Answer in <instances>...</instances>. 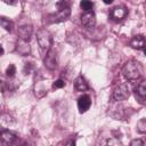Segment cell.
Returning <instances> with one entry per match:
<instances>
[{
    "label": "cell",
    "mask_w": 146,
    "mask_h": 146,
    "mask_svg": "<svg viewBox=\"0 0 146 146\" xmlns=\"http://www.w3.org/2000/svg\"><path fill=\"white\" fill-rule=\"evenodd\" d=\"M121 73L122 75L127 79V80H137L143 74V66L137 60H128L123 66H122V70H121Z\"/></svg>",
    "instance_id": "1"
},
{
    "label": "cell",
    "mask_w": 146,
    "mask_h": 146,
    "mask_svg": "<svg viewBox=\"0 0 146 146\" xmlns=\"http://www.w3.org/2000/svg\"><path fill=\"white\" fill-rule=\"evenodd\" d=\"M57 11L48 16L50 23H60L66 21L71 15V7L66 0H60L56 3Z\"/></svg>",
    "instance_id": "2"
},
{
    "label": "cell",
    "mask_w": 146,
    "mask_h": 146,
    "mask_svg": "<svg viewBox=\"0 0 146 146\" xmlns=\"http://www.w3.org/2000/svg\"><path fill=\"white\" fill-rule=\"evenodd\" d=\"M36 41L43 54H46L52 46V36L51 33L46 29H40L36 32Z\"/></svg>",
    "instance_id": "3"
},
{
    "label": "cell",
    "mask_w": 146,
    "mask_h": 146,
    "mask_svg": "<svg viewBox=\"0 0 146 146\" xmlns=\"http://www.w3.org/2000/svg\"><path fill=\"white\" fill-rule=\"evenodd\" d=\"M129 96H130L129 88H128V86H127L125 83H121V84H119V86L114 89L113 95H112L113 99L116 100V102L125 100L127 98H129Z\"/></svg>",
    "instance_id": "4"
},
{
    "label": "cell",
    "mask_w": 146,
    "mask_h": 146,
    "mask_svg": "<svg viewBox=\"0 0 146 146\" xmlns=\"http://www.w3.org/2000/svg\"><path fill=\"white\" fill-rule=\"evenodd\" d=\"M81 23L84 27L91 29L96 24V15L92 10H87L81 15Z\"/></svg>",
    "instance_id": "5"
},
{
    "label": "cell",
    "mask_w": 146,
    "mask_h": 146,
    "mask_svg": "<svg viewBox=\"0 0 146 146\" xmlns=\"http://www.w3.org/2000/svg\"><path fill=\"white\" fill-rule=\"evenodd\" d=\"M43 64L48 70H55L57 67V58H56V54L49 49L43 57Z\"/></svg>",
    "instance_id": "6"
},
{
    "label": "cell",
    "mask_w": 146,
    "mask_h": 146,
    "mask_svg": "<svg viewBox=\"0 0 146 146\" xmlns=\"http://www.w3.org/2000/svg\"><path fill=\"white\" fill-rule=\"evenodd\" d=\"M127 15H128V9H127L124 6L114 7V8L111 10V13H110V17H111L113 21H122Z\"/></svg>",
    "instance_id": "7"
},
{
    "label": "cell",
    "mask_w": 146,
    "mask_h": 146,
    "mask_svg": "<svg viewBox=\"0 0 146 146\" xmlns=\"http://www.w3.org/2000/svg\"><path fill=\"white\" fill-rule=\"evenodd\" d=\"M0 140L6 145H13V144L17 143L18 137L9 130H1L0 131Z\"/></svg>",
    "instance_id": "8"
},
{
    "label": "cell",
    "mask_w": 146,
    "mask_h": 146,
    "mask_svg": "<svg viewBox=\"0 0 146 146\" xmlns=\"http://www.w3.org/2000/svg\"><path fill=\"white\" fill-rule=\"evenodd\" d=\"M17 32H18V39L24 41H30L33 33V27L32 25H22L18 27Z\"/></svg>",
    "instance_id": "9"
},
{
    "label": "cell",
    "mask_w": 146,
    "mask_h": 146,
    "mask_svg": "<svg viewBox=\"0 0 146 146\" xmlns=\"http://www.w3.org/2000/svg\"><path fill=\"white\" fill-rule=\"evenodd\" d=\"M130 47L132 49L137 50H144L145 49V36L143 34H137L130 40Z\"/></svg>",
    "instance_id": "10"
},
{
    "label": "cell",
    "mask_w": 146,
    "mask_h": 146,
    "mask_svg": "<svg viewBox=\"0 0 146 146\" xmlns=\"http://www.w3.org/2000/svg\"><path fill=\"white\" fill-rule=\"evenodd\" d=\"M91 105V99L88 95H82L81 97H79L78 99V108L80 111V113H84L89 110Z\"/></svg>",
    "instance_id": "11"
},
{
    "label": "cell",
    "mask_w": 146,
    "mask_h": 146,
    "mask_svg": "<svg viewBox=\"0 0 146 146\" xmlns=\"http://www.w3.org/2000/svg\"><path fill=\"white\" fill-rule=\"evenodd\" d=\"M16 50L18 51V54H21L22 56H27L31 52V48L29 44V41H24L18 39L17 43H16Z\"/></svg>",
    "instance_id": "12"
},
{
    "label": "cell",
    "mask_w": 146,
    "mask_h": 146,
    "mask_svg": "<svg viewBox=\"0 0 146 146\" xmlns=\"http://www.w3.org/2000/svg\"><path fill=\"white\" fill-rule=\"evenodd\" d=\"M74 87L78 91H86L88 90L89 86H88V82L86 81V79L82 76V75H79L75 80H74Z\"/></svg>",
    "instance_id": "13"
},
{
    "label": "cell",
    "mask_w": 146,
    "mask_h": 146,
    "mask_svg": "<svg viewBox=\"0 0 146 146\" xmlns=\"http://www.w3.org/2000/svg\"><path fill=\"white\" fill-rule=\"evenodd\" d=\"M136 91V95H138V97L141 99V102L145 99V97H146V81L145 80H141L140 82H139V84L136 87V89H135Z\"/></svg>",
    "instance_id": "14"
},
{
    "label": "cell",
    "mask_w": 146,
    "mask_h": 146,
    "mask_svg": "<svg viewBox=\"0 0 146 146\" xmlns=\"http://www.w3.org/2000/svg\"><path fill=\"white\" fill-rule=\"evenodd\" d=\"M0 25L6 30V31H11L13 27H14V23L8 19V18H5V17H0Z\"/></svg>",
    "instance_id": "15"
},
{
    "label": "cell",
    "mask_w": 146,
    "mask_h": 146,
    "mask_svg": "<svg viewBox=\"0 0 146 146\" xmlns=\"http://www.w3.org/2000/svg\"><path fill=\"white\" fill-rule=\"evenodd\" d=\"M80 7H81V9H83L84 11H87V10H91V9H92L94 3H92V1H90V0H81Z\"/></svg>",
    "instance_id": "16"
},
{
    "label": "cell",
    "mask_w": 146,
    "mask_h": 146,
    "mask_svg": "<svg viewBox=\"0 0 146 146\" xmlns=\"http://www.w3.org/2000/svg\"><path fill=\"white\" fill-rule=\"evenodd\" d=\"M137 131L139 133H145L146 132V119H141L137 122Z\"/></svg>",
    "instance_id": "17"
},
{
    "label": "cell",
    "mask_w": 146,
    "mask_h": 146,
    "mask_svg": "<svg viewBox=\"0 0 146 146\" xmlns=\"http://www.w3.org/2000/svg\"><path fill=\"white\" fill-rule=\"evenodd\" d=\"M15 73H16V67H15V65L10 64V65L7 67V70H6V74H7V76H9V78H14V76H15Z\"/></svg>",
    "instance_id": "18"
},
{
    "label": "cell",
    "mask_w": 146,
    "mask_h": 146,
    "mask_svg": "<svg viewBox=\"0 0 146 146\" xmlns=\"http://www.w3.org/2000/svg\"><path fill=\"white\" fill-rule=\"evenodd\" d=\"M63 87H65V81L62 80V79H58L52 83V88L54 89H59V88H63Z\"/></svg>",
    "instance_id": "19"
},
{
    "label": "cell",
    "mask_w": 146,
    "mask_h": 146,
    "mask_svg": "<svg viewBox=\"0 0 146 146\" xmlns=\"http://www.w3.org/2000/svg\"><path fill=\"white\" fill-rule=\"evenodd\" d=\"M107 144L108 145H121V141L116 138H112V139H108L107 140Z\"/></svg>",
    "instance_id": "20"
},
{
    "label": "cell",
    "mask_w": 146,
    "mask_h": 146,
    "mask_svg": "<svg viewBox=\"0 0 146 146\" xmlns=\"http://www.w3.org/2000/svg\"><path fill=\"white\" fill-rule=\"evenodd\" d=\"M130 145H131V146H143V145H144V141L140 140V139H135V140H132V141L130 143Z\"/></svg>",
    "instance_id": "21"
},
{
    "label": "cell",
    "mask_w": 146,
    "mask_h": 146,
    "mask_svg": "<svg viewBox=\"0 0 146 146\" xmlns=\"http://www.w3.org/2000/svg\"><path fill=\"white\" fill-rule=\"evenodd\" d=\"M5 3H7V5H9V6H15V5H17V2H18V0H2Z\"/></svg>",
    "instance_id": "22"
},
{
    "label": "cell",
    "mask_w": 146,
    "mask_h": 146,
    "mask_svg": "<svg viewBox=\"0 0 146 146\" xmlns=\"http://www.w3.org/2000/svg\"><path fill=\"white\" fill-rule=\"evenodd\" d=\"M5 84H6V81H5L3 78L0 75V90H1V91H3V89H5Z\"/></svg>",
    "instance_id": "23"
},
{
    "label": "cell",
    "mask_w": 146,
    "mask_h": 146,
    "mask_svg": "<svg viewBox=\"0 0 146 146\" xmlns=\"http://www.w3.org/2000/svg\"><path fill=\"white\" fill-rule=\"evenodd\" d=\"M103 1H104V3H106V5H110V3L113 2V0H103Z\"/></svg>",
    "instance_id": "24"
},
{
    "label": "cell",
    "mask_w": 146,
    "mask_h": 146,
    "mask_svg": "<svg viewBox=\"0 0 146 146\" xmlns=\"http://www.w3.org/2000/svg\"><path fill=\"white\" fill-rule=\"evenodd\" d=\"M1 55H3V48L0 46V56H1Z\"/></svg>",
    "instance_id": "25"
}]
</instances>
